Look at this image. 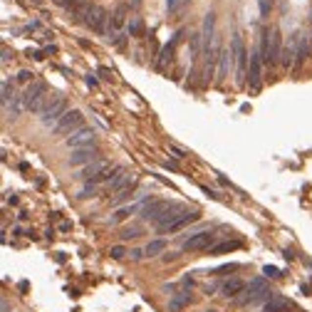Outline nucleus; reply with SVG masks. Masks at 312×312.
Listing matches in <instances>:
<instances>
[{
	"mask_svg": "<svg viewBox=\"0 0 312 312\" xmlns=\"http://www.w3.org/2000/svg\"><path fill=\"white\" fill-rule=\"evenodd\" d=\"M260 55H263V62L265 65L280 62L283 40H280V30L278 27H263L260 30Z\"/></svg>",
	"mask_w": 312,
	"mask_h": 312,
	"instance_id": "f257e3e1",
	"label": "nucleus"
},
{
	"mask_svg": "<svg viewBox=\"0 0 312 312\" xmlns=\"http://www.w3.org/2000/svg\"><path fill=\"white\" fill-rule=\"evenodd\" d=\"M67 114V99L62 94H47L45 99V107L37 111V119H40L43 127H57V122Z\"/></svg>",
	"mask_w": 312,
	"mask_h": 312,
	"instance_id": "f03ea898",
	"label": "nucleus"
},
{
	"mask_svg": "<svg viewBox=\"0 0 312 312\" xmlns=\"http://www.w3.org/2000/svg\"><path fill=\"white\" fill-rule=\"evenodd\" d=\"M22 99H25V107L27 111H40L45 107V99H47V87L43 82H32L25 92H22Z\"/></svg>",
	"mask_w": 312,
	"mask_h": 312,
	"instance_id": "7ed1b4c3",
	"label": "nucleus"
},
{
	"mask_svg": "<svg viewBox=\"0 0 312 312\" xmlns=\"http://www.w3.org/2000/svg\"><path fill=\"white\" fill-rule=\"evenodd\" d=\"M230 50H233V60H236V67H238V85L245 82V67L250 65L248 62V52H245V45H243V37L236 32L230 40Z\"/></svg>",
	"mask_w": 312,
	"mask_h": 312,
	"instance_id": "20e7f679",
	"label": "nucleus"
},
{
	"mask_svg": "<svg viewBox=\"0 0 312 312\" xmlns=\"http://www.w3.org/2000/svg\"><path fill=\"white\" fill-rule=\"evenodd\" d=\"M82 122H85V114H82L80 109H67V114L57 122V127H55L52 132H55L57 136H62V134H74L77 129H82Z\"/></svg>",
	"mask_w": 312,
	"mask_h": 312,
	"instance_id": "39448f33",
	"label": "nucleus"
},
{
	"mask_svg": "<svg viewBox=\"0 0 312 312\" xmlns=\"http://www.w3.org/2000/svg\"><path fill=\"white\" fill-rule=\"evenodd\" d=\"M213 245H216V236L211 230H203V233H193V236L183 238L181 250H211Z\"/></svg>",
	"mask_w": 312,
	"mask_h": 312,
	"instance_id": "423d86ee",
	"label": "nucleus"
},
{
	"mask_svg": "<svg viewBox=\"0 0 312 312\" xmlns=\"http://www.w3.org/2000/svg\"><path fill=\"white\" fill-rule=\"evenodd\" d=\"M300 40H302V32H295V35H290V37H288V43H285V47H283V55H280V65H283L285 69H290V67H295V65H297Z\"/></svg>",
	"mask_w": 312,
	"mask_h": 312,
	"instance_id": "0eeeda50",
	"label": "nucleus"
},
{
	"mask_svg": "<svg viewBox=\"0 0 312 312\" xmlns=\"http://www.w3.org/2000/svg\"><path fill=\"white\" fill-rule=\"evenodd\" d=\"M263 55H260V50H255L253 55H250V65H248V87L253 89V92H258L260 89V80H263Z\"/></svg>",
	"mask_w": 312,
	"mask_h": 312,
	"instance_id": "6e6552de",
	"label": "nucleus"
},
{
	"mask_svg": "<svg viewBox=\"0 0 312 312\" xmlns=\"http://www.w3.org/2000/svg\"><path fill=\"white\" fill-rule=\"evenodd\" d=\"M102 156H99V149L94 146H82V149H74L69 154V166H87V164H94L99 161Z\"/></svg>",
	"mask_w": 312,
	"mask_h": 312,
	"instance_id": "1a4fd4ad",
	"label": "nucleus"
},
{
	"mask_svg": "<svg viewBox=\"0 0 312 312\" xmlns=\"http://www.w3.org/2000/svg\"><path fill=\"white\" fill-rule=\"evenodd\" d=\"M134 181V176L124 169V166H114V171H111V176L107 178V191H119V188H124V186H129Z\"/></svg>",
	"mask_w": 312,
	"mask_h": 312,
	"instance_id": "9d476101",
	"label": "nucleus"
},
{
	"mask_svg": "<svg viewBox=\"0 0 312 312\" xmlns=\"http://www.w3.org/2000/svg\"><path fill=\"white\" fill-rule=\"evenodd\" d=\"M72 151L74 149H82V146H89V144H94V129H89V127H82V129H77L74 134H69L67 136V141H65Z\"/></svg>",
	"mask_w": 312,
	"mask_h": 312,
	"instance_id": "9b49d317",
	"label": "nucleus"
},
{
	"mask_svg": "<svg viewBox=\"0 0 312 312\" xmlns=\"http://www.w3.org/2000/svg\"><path fill=\"white\" fill-rule=\"evenodd\" d=\"M216 13L211 10V13H206V18H203V30H201V40H203V50H208V45L216 40Z\"/></svg>",
	"mask_w": 312,
	"mask_h": 312,
	"instance_id": "f8f14e48",
	"label": "nucleus"
},
{
	"mask_svg": "<svg viewBox=\"0 0 312 312\" xmlns=\"http://www.w3.org/2000/svg\"><path fill=\"white\" fill-rule=\"evenodd\" d=\"M127 10H129V3H122L119 8L111 13V20H109V35L119 32V30L124 27V22H129V20H127Z\"/></svg>",
	"mask_w": 312,
	"mask_h": 312,
	"instance_id": "ddd939ff",
	"label": "nucleus"
},
{
	"mask_svg": "<svg viewBox=\"0 0 312 312\" xmlns=\"http://www.w3.org/2000/svg\"><path fill=\"white\" fill-rule=\"evenodd\" d=\"M169 206H171V201H154L151 206H144V208H141V218H144V221H154V223H156V218H159V216H161Z\"/></svg>",
	"mask_w": 312,
	"mask_h": 312,
	"instance_id": "4468645a",
	"label": "nucleus"
},
{
	"mask_svg": "<svg viewBox=\"0 0 312 312\" xmlns=\"http://www.w3.org/2000/svg\"><path fill=\"white\" fill-rule=\"evenodd\" d=\"M233 62H236V60H233V50H230V47L221 50V60H218V77H216L218 82H223L225 77H228V69H230V65H233Z\"/></svg>",
	"mask_w": 312,
	"mask_h": 312,
	"instance_id": "2eb2a0df",
	"label": "nucleus"
},
{
	"mask_svg": "<svg viewBox=\"0 0 312 312\" xmlns=\"http://www.w3.org/2000/svg\"><path fill=\"white\" fill-rule=\"evenodd\" d=\"M181 40V32H176V37L169 43V45H164V50H161V55H159V60H156V67L159 69H164L166 67V62H171L174 60V50H176V43Z\"/></svg>",
	"mask_w": 312,
	"mask_h": 312,
	"instance_id": "dca6fc26",
	"label": "nucleus"
},
{
	"mask_svg": "<svg viewBox=\"0 0 312 312\" xmlns=\"http://www.w3.org/2000/svg\"><path fill=\"white\" fill-rule=\"evenodd\" d=\"M193 221H199V211H186L181 218H176L164 233H176V230H181V228H186L188 223H193Z\"/></svg>",
	"mask_w": 312,
	"mask_h": 312,
	"instance_id": "f3484780",
	"label": "nucleus"
},
{
	"mask_svg": "<svg viewBox=\"0 0 312 312\" xmlns=\"http://www.w3.org/2000/svg\"><path fill=\"white\" fill-rule=\"evenodd\" d=\"M243 290H245V285H243L241 280H228V283L221 285V295H223V297H230V300H236Z\"/></svg>",
	"mask_w": 312,
	"mask_h": 312,
	"instance_id": "a211bd4d",
	"label": "nucleus"
},
{
	"mask_svg": "<svg viewBox=\"0 0 312 312\" xmlns=\"http://www.w3.org/2000/svg\"><path fill=\"white\" fill-rule=\"evenodd\" d=\"M188 305H191V292H178V295H174L169 300V312H178V310H183Z\"/></svg>",
	"mask_w": 312,
	"mask_h": 312,
	"instance_id": "6ab92c4d",
	"label": "nucleus"
},
{
	"mask_svg": "<svg viewBox=\"0 0 312 312\" xmlns=\"http://www.w3.org/2000/svg\"><path fill=\"white\" fill-rule=\"evenodd\" d=\"M288 300H280V297H272L270 302H265L263 305V310L260 312H288Z\"/></svg>",
	"mask_w": 312,
	"mask_h": 312,
	"instance_id": "aec40b11",
	"label": "nucleus"
},
{
	"mask_svg": "<svg viewBox=\"0 0 312 312\" xmlns=\"http://www.w3.org/2000/svg\"><path fill=\"white\" fill-rule=\"evenodd\" d=\"M241 245H243L241 241H225V243L213 245V248H211V253H213V255H223V253H233V250H238Z\"/></svg>",
	"mask_w": 312,
	"mask_h": 312,
	"instance_id": "412c9836",
	"label": "nucleus"
},
{
	"mask_svg": "<svg viewBox=\"0 0 312 312\" xmlns=\"http://www.w3.org/2000/svg\"><path fill=\"white\" fill-rule=\"evenodd\" d=\"M132 186H134V181L129 183V186H124V188H119L111 196V206H119V203H124V201H129V199H136V196H132Z\"/></svg>",
	"mask_w": 312,
	"mask_h": 312,
	"instance_id": "4be33fe9",
	"label": "nucleus"
},
{
	"mask_svg": "<svg viewBox=\"0 0 312 312\" xmlns=\"http://www.w3.org/2000/svg\"><path fill=\"white\" fill-rule=\"evenodd\" d=\"M144 250H146V255H149V258H156V255L166 253V241H161V238H159V241H149Z\"/></svg>",
	"mask_w": 312,
	"mask_h": 312,
	"instance_id": "5701e85b",
	"label": "nucleus"
},
{
	"mask_svg": "<svg viewBox=\"0 0 312 312\" xmlns=\"http://www.w3.org/2000/svg\"><path fill=\"white\" fill-rule=\"evenodd\" d=\"M136 211V206H124V208H119V211H116L111 218H109V225H116V223H122V221H127L132 213Z\"/></svg>",
	"mask_w": 312,
	"mask_h": 312,
	"instance_id": "b1692460",
	"label": "nucleus"
},
{
	"mask_svg": "<svg viewBox=\"0 0 312 312\" xmlns=\"http://www.w3.org/2000/svg\"><path fill=\"white\" fill-rule=\"evenodd\" d=\"M127 32H129V37H141V32H144V22H141V18H129V22H127Z\"/></svg>",
	"mask_w": 312,
	"mask_h": 312,
	"instance_id": "393cba45",
	"label": "nucleus"
},
{
	"mask_svg": "<svg viewBox=\"0 0 312 312\" xmlns=\"http://www.w3.org/2000/svg\"><path fill=\"white\" fill-rule=\"evenodd\" d=\"M0 102H3V107H5V109L15 102V97H13V85H10L8 80H3V97H0Z\"/></svg>",
	"mask_w": 312,
	"mask_h": 312,
	"instance_id": "a878e982",
	"label": "nucleus"
},
{
	"mask_svg": "<svg viewBox=\"0 0 312 312\" xmlns=\"http://www.w3.org/2000/svg\"><path fill=\"white\" fill-rule=\"evenodd\" d=\"M191 3V0H166V13L174 15V13H181L186 5Z\"/></svg>",
	"mask_w": 312,
	"mask_h": 312,
	"instance_id": "bb28decb",
	"label": "nucleus"
},
{
	"mask_svg": "<svg viewBox=\"0 0 312 312\" xmlns=\"http://www.w3.org/2000/svg\"><path fill=\"white\" fill-rule=\"evenodd\" d=\"M94 193H97V183H89V181H87V183L80 188V193H77V199H92Z\"/></svg>",
	"mask_w": 312,
	"mask_h": 312,
	"instance_id": "cd10ccee",
	"label": "nucleus"
},
{
	"mask_svg": "<svg viewBox=\"0 0 312 312\" xmlns=\"http://www.w3.org/2000/svg\"><path fill=\"white\" fill-rule=\"evenodd\" d=\"M139 233H141L139 225H129V228H124V230L119 233V238H122V241H129V238H136Z\"/></svg>",
	"mask_w": 312,
	"mask_h": 312,
	"instance_id": "c85d7f7f",
	"label": "nucleus"
},
{
	"mask_svg": "<svg viewBox=\"0 0 312 312\" xmlns=\"http://www.w3.org/2000/svg\"><path fill=\"white\" fill-rule=\"evenodd\" d=\"M109 255H111L114 260H122V258H124V255H129V253H127V248H124V245H111V248H109Z\"/></svg>",
	"mask_w": 312,
	"mask_h": 312,
	"instance_id": "c756f323",
	"label": "nucleus"
},
{
	"mask_svg": "<svg viewBox=\"0 0 312 312\" xmlns=\"http://www.w3.org/2000/svg\"><path fill=\"white\" fill-rule=\"evenodd\" d=\"M32 77H35V74H32L30 69H20V72H18V82H20V85H27V82H32Z\"/></svg>",
	"mask_w": 312,
	"mask_h": 312,
	"instance_id": "7c9ffc66",
	"label": "nucleus"
},
{
	"mask_svg": "<svg viewBox=\"0 0 312 312\" xmlns=\"http://www.w3.org/2000/svg\"><path fill=\"white\" fill-rule=\"evenodd\" d=\"M263 272H265L267 278H280V270H278L275 265H265V267H263Z\"/></svg>",
	"mask_w": 312,
	"mask_h": 312,
	"instance_id": "2f4dec72",
	"label": "nucleus"
},
{
	"mask_svg": "<svg viewBox=\"0 0 312 312\" xmlns=\"http://www.w3.org/2000/svg\"><path fill=\"white\" fill-rule=\"evenodd\" d=\"M169 151H171V154H176L178 159H181V156H188V151H186V149H181V146H176V144H169Z\"/></svg>",
	"mask_w": 312,
	"mask_h": 312,
	"instance_id": "473e14b6",
	"label": "nucleus"
},
{
	"mask_svg": "<svg viewBox=\"0 0 312 312\" xmlns=\"http://www.w3.org/2000/svg\"><path fill=\"white\" fill-rule=\"evenodd\" d=\"M129 255H132V260H141V258H146V250H141V248H134Z\"/></svg>",
	"mask_w": 312,
	"mask_h": 312,
	"instance_id": "72a5a7b5",
	"label": "nucleus"
},
{
	"mask_svg": "<svg viewBox=\"0 0 312 312\" xmlns=\"http://www.w3.org/2000/svg\"><path fill=\"white\" fill-rule=\"evenodd\" d=\"M267 10H270V0H260V15L263 18L267 15Z\"/></svg>",
	"mask_w": 312,
	"mask_h": 312,
	"instance_id": "f704fd0d",
	"label": "nucleus"
},
{
	"mask_svg": "<svg viewBox=\"0 0 312 312\" xmlns=\"http://www.w3.org/2000/svg\"><path fill=\"white\" fill-rule=\"evenodd\" d=\"M85 82H87L89 87H97V85H99V82H97V77H94V74H87V77H85Z\"/></svg>",
	"mask_w": 312,
	"mask_h": 312,
	"instance_id": "c9c22d12",
	"label": "nucleus"
},
{
	"mask_svg": "<svg viewBox=\"0 0 312 312\" xmlns=\"http://www.w3.org/2000/svg\"><path fill=\"white\" fill-rule=\"evenodd\" d=\"M203 193H208V196H211V199H221V196H218V193H216L213 188H208V186H203Z\"/></svg>",
	"mask_w": 312,
	"mask_h": 312,
	"instance_id": "e433bc0d",
	"label": "nucleus"
},
{
	"mask_svg": "<svg viewBox=\"0 0 312 312\" xmlns=\"http://www.w3.org/2000/svg\"><path fill=\"white\" fill-rule=\"evenodd\" d=\"M238 265H223V267H218L216 272H230V270H236Z\"/></svg>",
	"mask_w": 312,
	"mask_h": 312,
	"instance_id": "4c0bfd02",
	"label": "nucleus"
},
{
	"mask_svg": "<svg viewBox=\"0 0 312 312\" xmlns=\"http://www.w3.org/2000/svg\"><path fill=\"white\" fill-rule=\"evenodd\" d=\"M99 74H102V77H104V80H109V77H111V72H109V69H107V67H99Z\"/></svg>",
	"mask_w": 312,
	"mask_h": 312,
	"instance_id": "58836bf2",
	"label": "nucleus"
},
{
	"mask_svg": "<svg viewBox=\"0 0 312 312\" xmlns=\"http://www.w3.org/2000/svg\"><path fill=\"white\" fill-rule=\"evenodd\" d=\"M10 57H13V55H10V52H8V50H5V47H3V65H5V62H8V60H10Z\"/></svg>",
	"mask_w": 312,
	"mask_h": 312,
	"instance_id": "ea45409f",
	"label": "nucleus"
},
{
	"mask_svg": "<svg viewBox=\"0 0 312 312\" xmlns=\"http://www.w3.org/2000/svg\"><path fill=\"white\" fill-rule=\"evenodd\" d=\"M139 5H141V0H129V8H134V10H136Z\"/></svg>",
	"mask_w": 312,
	"mask_h": 312,
	"instance_id": "a19ab883",
	"label": "nucleus"
},
{
	"mask_svg": "<svg viewBox=\"0 0 312 312\" xmlns=\"http://www.w3.org/2000/svg\"><path fill=\"white\" fill-rule=\"evenodd\" d=\"M0 310H3V312H10V307H8V300H3V302H0Z\"/></svg>",
	"mask_w": 312,
	"mask_h": 312,
	"instance_id": "79ce46f5",
	"label": "nucleus"
},
{
	"mask_svg": "<svg viewBox=\"0 0 312 312\" xmlns=\"http://www.w3.org/2000/svg\"><path fill=\"white\" fill-rule=\"evenodd\" d=\"M164 166H166V169H171V171H176V164H174V161H164Z\"/></svg>",
	"mask_w": 312,
	"mask_h": 312,
	"instance_id": "37998d69",
	"label": "nucleus"
},
{
	"mask_svg": "<svg viewBox=\"0 0 312 312\" xmlns=\"http://www.w3.org/2000/svg\"><path fill=\"white\" fill-rule=\"evenodd\" d=\"M206 312H216V310H206Z\"/></svg>",
	"mask_w": 312,
	"mask_h": 312,
	"instance_id": "c03bdc74",
	"label": "nucleus"
}]
</instances>
